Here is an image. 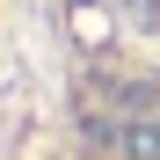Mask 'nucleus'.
Returning <instances> with one entry per match:
<instances>
[{"label":"nucleus","mask_w":160,"mask_h":160,"mask_svg":"<svg viewBox=\"0 0 160 160\" xmlns=\"http://www.w3.org/2000/svg\"><path fill=\"white\" fill-rule=\"evenodd\" d=\"M117 8H124V22L138 37H160V0H117Z\"/></svg>","instance_id":"obj_1"}]
</instances>
